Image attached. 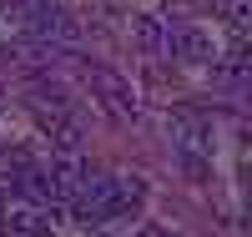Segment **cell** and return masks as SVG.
Returning <instances> with one entry per match:
<instances>
[{"mask_svg": "<svg viewBox=\"0 0 252 237\" xmlns=\"http://www.w3.org/2000/svg\"><path fill=\"white\" fill-rule=\"evenodd\" d=\"M146 197V182L141 177H111V202H116V217L121 212H136Z\"/></svg>", "mask_w": 252, "mask_h": 237, "instance_id": "52a82bcc", "label": "cell"}, {"mask_svg": "<svg viewBox=\"0 0 252 237\" xmlns=\"http://www.w3.org/2000/svg\"><path fill=\"white\" fill-rule=\"evenodd\" d=\"M0 227H5L10 237H51V217L35 202H10L5 212H0Z\"/></svg>", "mask_w": 252, "mask_h": 237, "instance_id": "277c9868", "label": "cell"}, {"mask_svg": "<svg viewBox=\"0 0 252 237\" xmlns=\"http://www.w3.org/2000/svg\"><path fill=\"white\" fill-rule=\"evenodd\" d=\"M166 51H177L182 61H212V40H207L202 31H172V40H166Z\"/></svg>", "mask_w": 252, "mask_h": 237, "instance_id": "8992f818", "label": "cell"}, {"mask_svg": "<svg viewBox=\"0 0 252 237\" xmlns=\"http://www.w3.org/2000/svg\"><path fill=\"white\" fill-rule=\"evenodd\" d=\"M217 15H222L227 26L237 31V35H247V20H252V0H222V5H217Z\"/></svg>", "mask_w": 252, "mask_h": 237, "instance_id": "ba28073f", "label": "cell"}, {"mask_svg": "<svg viewBox=\"0 0 252 237\" xmlns=\"http://www.w3.org/2000/svg\"><path fill=\"white\" fill-rule=\"evenodd\" d=\"M31 116H35V126H40V132H46L56 146H61V152H76V146H81V126H76V116L66 111V106H46V101H31Z\"/></svg>", "mask_w": 252, "mask_h": 237, "instance_id": "7a4b0ae2", "label": "cell"}, {"mask_svg": "<svg viewBox=\"0 0 252 237\" xmlns=\"http://www.w3.org/2000/svg\"><path fill=\"white\" fill-rule=\"evenodd\" d=\"M10 5H15V0H0V15H10Z\"/></svg>", "mask_w": 252, "mask_h": 237, "instance_id": "30bf717a", "label": "cell"}, {"mask_svg": "<svg viewBox=\"0 0 252 237\" xmlns=\"http://www.w3.org/2000/svg\"><path fill=\"white\" fill-rule=\"evenodd\" d=\"M166 132L182 146V157H207L212 152V126H207L197 111H172L166 116Z\"/></svg>", "mask_w": 252, "mask_h": 237, "instance_id": "3957f363", "label": "cell"}, {"mask_svg": "<svg viewBox=\"0 0 252 237\" xmlns=\"http://www.w3.org/2000/svg\"><path fill=\"white\" fill-rule=\"evenodd\" d=\"M131 40L141 51H166V40H172V26H166L161 15H136L131 20Z\"/></svg>", "mask_w": 252, "mask_h": 237, "instance_id": "5b68a950", "label": "cell"}, {"mask_svg": "<svg viewBox=\"0 0 252 237\" xmlns=\"http://www.w3.org/2000/svg\"><path fill=\"white\" fill-rule=\"evenodd\" d=\"M86 86H91V96L111 111V121H136L141 116V96L131 91V81H126L121 71H111V66H101V61H86Z\"/></svg>", "mask_w": 252, "mask_h": 237, "instance_id": "6da1fadb", "label": "cell"}, {"mask_svg": "<svg viewBox=\"0 0 252 237\" xmlns=\"http://www.w3.org/2000/svg\"><path fill=\"white\" fill-rule=\"evenodd\" d=\"M136 237H172V232H161V227H141Z\"/></svg>", "mask_w": 252, "mask_h": 237, "instance_id": "9c48e42d", "label": "cell"}]
</instances>
